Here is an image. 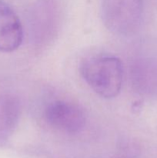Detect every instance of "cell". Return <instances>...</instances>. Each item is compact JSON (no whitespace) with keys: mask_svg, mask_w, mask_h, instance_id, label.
Listing matches in <instances>:
<instances>
[{"mask_svg":"<svg viewBox=\"0 0 157 158\" xmlns=\"http://www.w3.org/2000/svg\"><path fill=\"white\" fill-rule=\"evenodd\" d=\"M80 70L87 84L101 97L112 99L119 94L123 85V67L117 57H89L83 61Z\"/></svg>","mask_w":157,"mask_h":158,"instance_id":"6da1fadb","label":"cell"},{"mask_svg":"<svg viewBox=\"0 0 157 158\" xmlns=\"http://www.w3.org/2000/svg\"><path fill=\"white\" fill-rule=\"evenodd\" d=\"M143 15V0H103L102 17L109 31L130 35L138 30Z\"/></svg>","mask_w":157,"mask_h":158,"instance_id":"7a4b0ae2","label":"cell"},{"mask_svg":"<svg viewBox=\"0 0 157 158\" xmlns=\"http://www.w3.org/2000/svg\"><path fill=\"white\" fill-rule=\"evenodd\" d=\"M46 122L55 129L67 134H76L85 127L86 116L78 105L65 100L52 102L45 110Z\"/></svg>","mask_w":157,"mask_h":158,"instance_id":"3957f363","label":"cell"},{"mask_svg":"<svg viewBox=\"0 0 157 158\" xmlns=\"http://www.w3.org/2000/svg\"><path fill=\"white\" fill-rule=\"evenodd\" d=\"M22 38V26L18 15L9 5L0 0V51H15L21 45Z\"/></svg>","mask_w":157,"mask_h":158,"instance_id":"277c9868","label":"cell"},{"mask_svg":"<svg viewBox=\"0 0 157 158\" xmlns=\"http://www.w3.org/2000/svg\"><path fill=\"white\" fill-rule=\"evenodd\" d=\"M21 115V103L16 96L0 94V146L5 144L16 128Z\"/></svg>","mask_w":157,"mask_h":158,"instance_id":"5b68a950","label":"cell"},{"mask_svg":"<svg viewBox=\"0 0 157 158\" xmlns=\"http://www.w3.org/2000/svg\"><path fill=\"white\" fill-rule=\"evenodd\" d=\"M132 82L145 95L157 94V57L141 58L132 66Z\"/></svg>","mask_w":157,"mask_h":158,"instance_id":"8992f818","label":"cell"}]
</instances>
